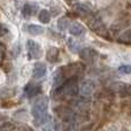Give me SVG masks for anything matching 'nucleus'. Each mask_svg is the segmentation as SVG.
Instances as JSON below:
<instances>
[{"mask_svg": "<svg viewBox=\"0 0 131 131\" xmlns=\"http://www.w3.org/2000/svg\"><path fill=\"white\" fill-rule=\"evenodd\" d=\"M32 115L37 125H44L51 121L48 115V99L45 95H41L35 101L32 106Z\"/></svg>", "mask_w": 131, "mask_h": 131, "instance_id": "obj_1", "label": "nucleus"}, {"mask_svg": "<svg viewBox=\"0 0 131 131\" xmlns=\"http://www.w3.org/2000/svg\"><path fill=\"white\" fill-rule=\"evenodd\" d=\"M78 84L79 83H78V79H77V76L70 77L60 88L54 89V95L59 94L57 95V98H59V99L75 97L78 93Z\"/></svg>", "mask_w": 131, "mask_h": 131, "instance_id": "obj_2", "label": "nucleus"}, {"mask_svg": "<svg viewBox=\"0 0 131 131\" xmlns=\"http://www.w3.org/2000/svg\"><path fill=\"white\" fill-rule=\"evenodd\" d=\"M55 113H57L58 117L64 123V124H74L76 121V114L74 113L72 109L66 106H60L55 108Z\"/></svg>", "mask_w": 131, "mask_h": 131, "instance_id": "obj_3", "label": "nucleus"}, {"mask_svg": "<svg viewBox=\"0 0 131 131\" xmlns=\"http://www.w3.org/2000/svg\"><path fill=\"white\" fill-rule=\"evenodd\" d=\"M88 24H89V28H90L92 31L97 32L98 35H100L101 37H107L108 36V32H107V29L106 27L104 25L102 21L100 20L99 17L97 16L92 15L88 18Z\"/></svg>", "mask_w": 131, "mask_h": 131, "instance_id": "obj_4", "label": "nucleus"}, {"mask_svg": "<svg viewBox=\"0 0 131 131\" xmlns=\"http://www.w3.org/2000/svg\"><path fill=\"white\" fill-rule=\"evenodd\" d=\"M78 93L82 98L89 99L93 93V83L91 81H89V79L82 81L78 84Z\"/></svg>", "mask_w": 131, "mask_h": 131, "instance_id": "obj_5", "label": "nucleus"}, {"mask_svg": "<svg viewBox=\"0 0 131 131\" xmlns=\"http://www.w3.org/2000/svg\"><path fill=\"white\" fill-rule=\"evenodd\" d=\"M79 58L86 63H93L98 58V53L91 47H84L78 52Z\"/></svg>", "mask_w": 131, "mask_h": 131, "instance_id": "obj_6", "label": "nucleus"}, {"mask_svg": "<svg viewBox=\"0 0 131 131\" xmlns=\"http://www.w3.org/2000/svg\"><path fill=\"white\" fill-rule=\"evenodd\" d=\"M72 8H74V12L77 14V15L83 17V18H86V20H88L90 16L93 15L92 9H91L86 4H83V2H77V4H75Z\"/></svg>", "mask_w": 131, "mask_h": 131, "instance_id": "obj_7", "label": "nucleus"}, {"mask_svg": "<svg viewBox=\"0 0 131 131\" xmlns=\"http://www.w3.org/2000/svg\"><path fill=\"white\" fill-rule=\"evenodd\" d=\"M27 48H28V57L30 60L32 59H39L41 55V50L38 43L34 40H28L27 41Z\"/></svg>", "mask_w": 131, "mask_h": 131, "instance_id": "obj_8", "label": "nucleus"}, {"mask_svg": "<svg viewBox=\"0 0 131 131\" xmlns=\"http://www.w3.org/2000/svg\"><path fill=\"white\" fill-rule=\"evenodd\" d=\"M111 89L114 93H117L121 97H128L131 95V84L127 83H114L112 84Z\"/></svg>", "mask_w": 131, "mask_h": 131, "instance_id": "obj_9", "label": "nucleus"}, {"mask_svg": "<svg viewBox=\"0 0 131 131\" xmlns=\"http://www.w3.org/2000/svg\"><path fill=\"white\" fill-rule=\"evenodd\" d=\"M68 79V76L64 71V68L61 67L54 72L53 76V89H58Z\"/></svg>", "mask_w": 131, "mask_h": 131, "instance_id": "obj_10", "label": "nucleus"}, {"mask_svg": "<svg viewBox=\"0 0 131 131\" xmlns=\"http://www.w3.org/2000/svg\"><path fill=\"white\" fill-rule=\"evenodd\" d=\"M40 86H39V84H36V83H29L25 85L24 88V93L25 95H27L28 98H31L34 97V95L38 94V93H40Z\"/></svg>", "mask_w": 131, "mask_h": 131, "instance_id": "obj_11", "label": "nucleus"}, {"mask_svg": "<svg viewBox=\"0 0 131 131\" xmlns=\"http://www.w3.org/2000/svg\"><path fill=\"white\" fill-rule=\"evenodd\" d=\"M46 72H47L46 66L41 62H37L34 67V70H32V75L35 78H43L46 75Z\"/></svg>", "mask_w": 131, "mask_h": 131, "instance_id": "obj_12", "label": "nucleus"}, {"mask_svg": "<svg viewBox=\"0 0 131 131\" xmlns=\"http://www.w3.org/2000/svg\"><path fill=\"white\" fill-rule=\"evenodd\" d=\"M59 55H60L59 48L55 47V46H52V47H50L47 50V53H46V59H47V61L54 63V62H57L58 60H59Z\"/></svg>", "mask_w": 131, "mask_h": 131, "instance_id": "obj_13", "label": "nucleus"}, {"mask_svg": "<svg viewBox=\"0 0 131 131\" xmlns=\"http://www.w3.org/2000/svg\"><path fill=\"white\" fill-rule=\"evenodd\" d=\"M69 32H70V35H72V36L79 37L85 32V28H84L81 23H72V24L69 27Z\"/></svg>", "mask_w": 131, "mask_h": 131, "instance_id": "obj_14", "label": "nucleus"}, {"mask_svg": "<svg viewBox=\"0 0 131 131\" xmlns=\"http://www.w3.org/2000/svg\"><path fill=\"white\" fill-rule=\"evenodd\" d=\"M25 30H27L28 34H30L31 36H38V35H41L44 32L43 27L37 25V24H29V25H27Z\"/></svg>", "mask_w": 131, "mask_h": 131, "instance_id": "obj_15", "label": "nucleus"}, {"mask_svg": "<svg viewBox=\"0 0 131 131\" xmlns=\"http://www.w3.org/2000/svg\"><path fill=\"white\" fill-rule=\"evenodd\" d=\"M38 9L37 5H32V4H25L22 8V13L25 16H31L36 14V10Z\"/></svg>", "mask_w": 131, "mask_h": 131, "instance_id": "obj_16", "label": "nucleus"}, {"mask_svg": "<svg viewBox=\"0 0 131 131\" xmlns=\"http://www.w3.org/2000/svg\"><path fill=\"white\" fill-rule=\"evenodd\" d=\"M85 98H82V100H77V101H75V107H76V109L79 112V113H86V112L89 111V104L85 101Z\"/></svg>", "mask_w": 131, "mask_h": 131, "instance_id": "obj_17", "label": "nucleus"}, {"mask_svg": "<svg viewBox=\"0 0 131 131\" xmlns=\"http://www.w3.org/2000/svg\"><path fill=\"white\" fill-rule=\"evenodd\" d=\"M117 40L118 43L122 44H131V28L127 29L122 35H120Z\"/></svg>", "mask_w": 131, "mask_h": 131, "instance_id": "obj_18", "label": "nucleus"}, {"mask_svg": "<svg viewBox=\"0 0 131 131\" xmlns=\"http://www.w3.org/2000/svg\"><path fill=\"white\" fill-rule=\"evenodd\" d=\"M38 17H39V21H40L43 24H47L51 21V14L47 9H41V10L39 12Z\"/></svg>", "mask_w": 131, "mask_h": 131, "instance_id": "obj_19", "label": "nucleus"}, {"mask_svg": "<svg viewBox=\"0 0 131 131\" xmlns=\"http://www.w3.org/2000/svg\"><path fill=\"white\" fill-rule=\"evenodd\" d=\"M70 27V21L68 17H60L59 21H58V28H59V30H61V31H63V30H67L69 29Z\"/></svg>", "mask_w": 131, "mask_h": 131, "instance_id": "obj_20", "label": "nucleus"}, {"mask_svg": "<svg viewBox=\"0 0 131 131\" xmlns=\"http://www.w3.org/2000/svg\"><path fill=\"white\" fill-rule=\"evenodd\" d=\"M68 46H69V50H71V52L74 53H78L82 48H79V45L77 43H75L74 39H68Z\"/></svg>", "mask_w": 131, "mask_h": 131, "instance_id": "obj_21", "label": "nucleus"}, {"mask_svg": "<svg viewBox=\"0 0 131 131\" xmlns=\"http://www.w3.org/2000/svg\"><path fill=\"white\" fill-rule=\"evenodd\" d=\"M118 71L121 74H131V66L130 64H121L118 67Z\"/></svg>", "mask_w": 131, "mask_h": 131, "instance_id": "obj_22", "label": "nucleus"}, {"mask_svg": "<svg viewBox=\"0 0 131 131\" xmlns=\"http://www.w3.org/2000/svg\"><path fill=\"white\" fill-rule=\"evenodd\" d=\"M15 129V125L12 124L10 122H5L2 125H0V130H13Z\"/></svg>", "mask_w": 131, "mask_h": 131, "instance_id": "obj_23", "label": "nucleus"}, {"mask_svg": "<svg viewBox=\"0 0 131 131\" xmlns=\"http://www.w3.org/2000/svg\"><path fill=\"white\" fill-rule=\"evenodd\" d=\"M8 32V28L6 27L5 24H2V23H0V37L5 36V35Z\"/></svg>", "mask_w": 131, "mask_h": 131, "instance_id": "obj_24", "label": "nucleus"}, {"mask_svg": "<svg viewBox=\"0 0 131 131\" xmlns=\"http://www.w3.org/2000/svg\"><path fill=\"white\" fill-rule=\"evenodd\" d=\"M2 57H4V51H2V46L0 45V63L2 61Z\"/></svg>", "mask_w": 131, "mask_h": 131, "instance_id": "obj_25", "label": "nucleus"}]
</instances>
